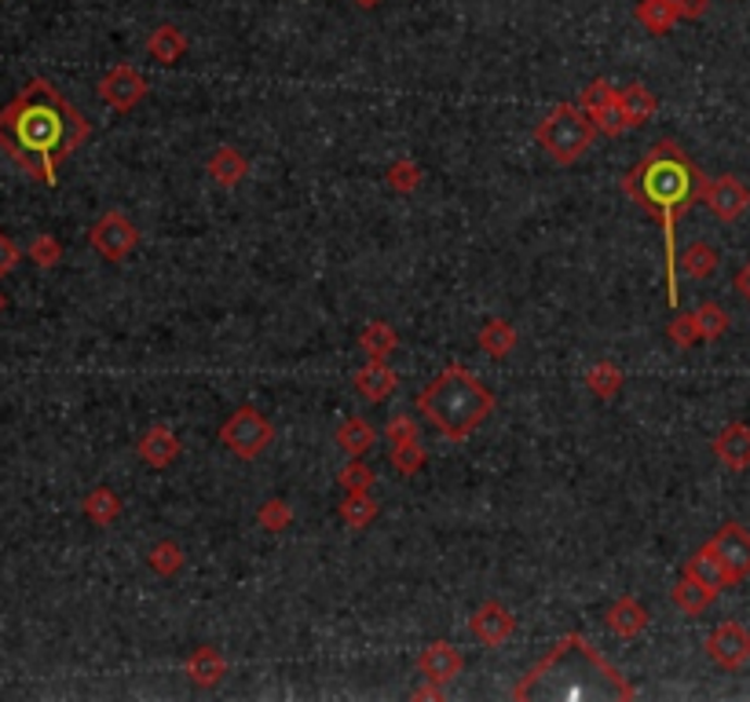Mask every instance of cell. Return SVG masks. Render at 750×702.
Returning <instances> with one entry per match:
<instances>
[{
    "mask_svg": "<svg viewBox=\"0 0 750 702\" xmlns=\"http://www.w3.org/2000/svg\"><path fill=\"white\" fill-rule=\"evenodd\" d=\"M92 136V125L52 82L34 77L0 110V150L41 184H59V165Z\"/></svg>",
    "mask_w": 750,
    "mask_h": 702,
    "instance_id": "cell-1",
    "label": "cell"
},
{
    "mask_svg": "<svg viewBox=\"0 0 750 702\" xmlns=\"http://www.w3.org/2000/svg\"><path fill=\"white\" fill-rule=\"evenodd\" d=\"M703 173L688 162V154L670 139L648 150V154L626 173L623 187L637 205L648 209V216L659 220L666 242V304H682V289H677V224L688 213V205L699 202L703 195Z\"/></svg>",
    "mask_w": 750,
    "mask_h": 702,
    "instance_id": "cell-2",
    "label": "cell"
},
{
    "mask_svg": "<svg viewBox=\"0 0 750 702\" xmlns=\"http://www.w3.org/2000/svg\"><path fill=\"white\" fill-rule=\"evenodd\" d=\"M513 699H567V702H629L634 688L583 637H564L513 688Z\"/></svg>",
    "mask_w": 750,
    "mask_h": 702,
    "instance_id": "cell-3",
    "label": "cell"
},
{
    "mask_svg": "<svg viewBox=\"0 0 750 702\" xmlns=\"http://www.w3.org/2000/svg\"><path fill=\"white\" fill-rule=\"evenodd\" d=\"M417 410H422L425 421L443 439H450V443H465V439L495 414V396L473 369L447 366L443 374L436 380H428V388L417 396Z\"/></svg>",
    "mask_w": 750,
    "mask_h": 702,
    "instance_id": "cell-4",
    "label": "cell"
},
{
    "mask_svg": "<svg viewBox=\"0 0 750 702\" xmlns=\"http://www.w3.org/2000/svg\"><path fill=\"white\" fill-rule=\"evenodd\" d=\"M535 139L557 165H572V162H578V158L586 154L589 147H593L597 122L586 114L583 106L560 103V106H553V114L538 125Z\"/></svg>",
    "mask_w": 750,
    "mask_h": 702,
    "instance_id": "cell-5",
    "label": "cell"
},
{
    "mask_svg": "<svg viewBox=\"0 0 750 702\" xmlns=\"http://www.w3.org/2000/svg\"><path fill=\"white\" fill-rule=\"evenodd\" d=\"M272 439H275L272 421H267L253 406L235 410V414L224 421V428H220V443H224L235 457H242V461L260 457L267 447H272Z\"/></svg>",
    "mask_w": 750,
    "mask_h": 702,
    "instance_id": "cell-6",
    "label": "cell"
},
{
    "mask_svg": "<svg viewBox=\"0 0 750 702\" xmlns=\"http://www.w3.org/2000/svg\"><path fill=\"white\" fill-rule=\"evenodd\" d=\"M92 249L110 264H122V260L133 253L136 242H139V230L136 224L128 220L125 213H107L99 224L92 227Z\"/></svg>",
    "mask_w": 750,
    "mask_h": 702,
    "instance_id": "cell-7",
    "label": "cell"
},
{
    "mask_svg": "<svg viewBox=\"0 0 750 702\" xmlns=\"http://www.w3.org/2000/svg\"><path fill=\"white\" fill-rule=\"evenodd\" d=\"M699 198H703V205L714 213V220H722V224H736V220L750 209V190L743 187V179H736V176L707 179Z\"/></svg>",
    "mask_w": 750,
    "mask_h": 702,
    "instance_id": "cell-8",
    "label": "cell"
},
{
    "mask_svg": "<svg viewBox=\"0 0 750 702\" xmlns=\"http://www.w3.org/2000/svg\"><path fill=\"white\" fill-rule=\"evenodd\" d=\"M99 96H103V103L110 110H117V114H128L139 99L147 96V77L139 74L136 66H114V70H107L103 74V82H99Z\"/></svg>",
    "mask_w": 750,
    "mask_h": 702,
    "instance_id": "cell-9",
    "label": "cell"
},
{
    "mask_svg": "<svg viewBox=\"0 0 750 702\" xmlns=\"http://www.w3.org/2000/svg\"><path fill=\"white\" fill-rule=\"evenodd\" d=\"M707 655L722 669H743L750 662V634L739 622H722V626L707 637Z\"/></svg>",
    "mask_w": 750,
    "mask_h": 702,
    "instance_id": "cell-10",
    "label": "cell"
},
{
    "mask_svg": "<svg viewBox=\"0 0 750 702\" xmlns=\"http://www.w3.org/2000/svg\"><path fill=\"white\" fill-rule=\"evenodd\" d=\"M710 546L717 549V556L725 560V567L733 571L736 581H743L750 575V530L743 524H725L710 538Z\"/></svg>",
    "mask_w": 750,
    "mask_h": 702,
    "instance_id": "cell-11",
    "label": "cell"
},
{
    "mask_svg": "<svg viewBox=\"0 0 750 702\" xmlns=\"http://www.w3.org/2000/svg\"><path fill=\"white\" fill-rule=\"evenodd\" d=\"M473 634L479 644L487 648H502L509 637L516 634V618L513 611H509L505 604H498V600H487L484 607L473 615Z\"/></svg>",
    "mask_w": 750,
    "mask_h": 702,
    "instance_id": "cell-12",
    "label": "cell"
},
{
    "mask_svg": "<svg viewBox=\"0 0 750 702\" xmlns=\"http://www.w3.org/2000/svg\"><path fill=\"white\" fill-rule=\"evenodd\" d=\"M685 578H692V581H699V586L714 589V593H722V589L736 586L733 571L725 567V560L717 556V549L710 546V541H707V546L699 549V553L685 564Z\"/></svg>",
    "mask_w": 750,
    "mask_h": 702,
    "instance_id": "cell-13",
    "label": "cell"
},
{
    "mask_svg": "<svg viewBox=\"0 0 750 702\" xmlns=\"http://www.w3.org/2000/svg\"><path fill=\"white\" fill-rule=\"evenodd\" d=\"M355 388H359V396H363L366 403H385V399L396 396L399 377H396V369L385 363V359H366V366L355 369Z\"/></svg>",
    "mask_w": 750,
    "mask_h": 702,
    "instance_id": "cell-14",
    "label": "cell"
},
{
    "mask_svg": "<svg viewBox=\"0 0 750 702\" xmlns=\"http://www.w3.org/2000/svg\"><path fill=\"white\" fill-rule=\"evenodd\" d=\"M422 677L433 680V685H450L458 674H462V655H458V648L450 644V640H436V644H428L422 651Z\"/></svg>",
    "mask_w": 750,
    "mask_h": 702,
    "instance_id": "cell-15",
    "label": "cell"
},
{
    "mask_svg": "<svg viewBox=\"0 0 750 702\" xmlns=\"http://www.w3.org/2000/svg\"><path fill=\"white\" fill-rule=\"evenodd\" d=\"M714 454L725 468H733V473H747L750 468V428L739 425V421L722 428V436L714 439Z\"/></svg>",
    "mask_w": 750,
    "mask_h": 702,
    "instance_id": "cell-16",
    "label": "cell"
},
{
    "mask_svg": "<svg viewBox=\"0 0 750 702\" xmlns=\"http://www.w3.org/2000/svg\"><path fill=\"white\" fill-rule=\"evenodd\" d=\"M608 629H612L615 637H637V634H645L648 629V607L641 604V600H634V597H618L612 607H608Z\"/></svg>",
    "mask_w": 750,
    "mask_h": 702,
    "instance_id": "cell-17",
    "label": "cell"
},
{
    "mask_svg": "<svg viewBox=\"0 0 750 702\" xmlns=\"http://www.w3.org/2000/svg\"><path fill=\"white\" fill-rule=\"evenodd\" d=\"M139 457H143L150 468L173 465V461L179 457V439H176L173 428L154 425L150 433H143V439H139Z\"/></svg>",
    "mask_w": 750,
    "mask_h": 702,
    "instance_id": "cell-18",
    "label": "cell"
},
{
    "mask_svg": "<svg viewBox=\"0 0 750 702\" xmlns=\"http://www.w3.org/2000/svg\"><path fill=\"white\" fill-rule=\"evenodd\" d=\"M187 677H191L198 688H216L220 680L227 677V659L209 644L195 648L191 659H187Z\"/></svg>",
    "mask_w": 750,
    "mask_h": 702,
    "instance_id": "cell-19",
    "label": "cell"
},
{
    "mask_svg": "<svg viewBox=\"0 0 750 702\" xmlns=\"http://www.w3.org/2000/svg\"><path fill=\"white\" fill-rule=\"evenodd\" d=\"M634 18L648 29V34L663 37L677 26L682 12H677V0H641V4L634 8Z\"/></svg>",
    "mask_w": 750,
    "mask_h": 702,
    "instance_id": "cell-20",
    "label": "cell"
},
{
    "mask_svg": "<svg viewBox=\"0 0 750 702\" xmlns=\"http://www.w3.org/2000/svg\"><path fill=\"white\" fill-rule=\"evenodd\" d=\"M147 52L154 55L162 66H173V63H179V59H184V52H187V34H184L179 26H173V23L158 26L154 34L147 37Z\"/></svg>",
    "mask_w": 750,
    "mask_h": 702,
    "instance_id": "cell-21",
    "label": "cell"
},
{
    "mask_svg": "<svg viewBox=\"0 0 750 702\" xmlns=\"http://www.w3.org/2000/svg\"><path fill=\"white\" fill-rule=\"evenodd\" d=\"M205 168H209V176H213L220 187H235V184H242V179H246L249 162L242 158V150H235V147H216Z\"/></svg>",
    "mask_w": 750,
    "mask_h": 702,
    "instance_id": "cell-22",
    "label": "cell"
},
{
    "mask_svg": "<svg viewBox=\"0 0 750 702\" xmlns=\"http://www.w3.org/2000/svg\"><path fill=\"white\" fill-rule=\"evenodd\" d=\"M677 267H682L688 278H696V283H707V278H714V271L722 267V256H717L714 246L692 242L685 253H677Z\"/></svg>",
    "mask_w": 750,
    "mask_h": 702,
    "instance_id": "cell-23",
    "label": "cell"
},
{
    "mask_svg": "<svg viewBox=\"0 0 750 702\" xmlns=\"http://www.w3.org/2000/svg\"><path fill=\"white\" fill-rule=\"evenodd\" d=\"M618 106H623V114H626V125L629 128H637V125H645V122H652L655 117V96L648 92L645 85H626L623 92H618Z\"/></svg>",
    "mask_w": 750,
    "mask_h": 702,
    "instance_id": "cell-24",
    "label": "cell"
},
{
    "mask_svg": "<svg viewBox=\"0 0 750 702\" xmlns=\"http://www.w3.org/2000/svg\"><path fill=\"white\" fill-rule=\"evenodd\" d=\"M374 443H377V433L363 417H348L345 425L337 428V447H341L348 457H363Z\"/></svg>",
    "mask_w": 750,
    "mask_h": 702,
    "instance_id": "cell-25",
    "label": "cell"
},
{
    "mask_svg": "<svg viewBox=\"0 0 750 702\" xmlns=\"http://www.w3.org/2000/svg\"><path fill=\"white\" fill-rule=\"evenodd\" d=\"M479 348H484V355L505 359L516 348V329L505 318H491V323H484V329H479Z\"/></svg>",
    "mask_w": 750,
    "mask_h": 702,
    "instance_id": "cell-26",
    "label": "cell"
},
{
    "mask_svg": "<svg viewBox=\"0 0 750 702\" xmlns=\"http://www.w3.org/2000/svg\"><path fill=\"white\" fill-rule=\"evenodd\" d=\"M396 344H399L396 329L388 326V323H382V318L366 323V329L359 334V348H363L370 359H388L396 351Z\"/></svg>",
    "mask_w": 750,
    "mask_h": 702,
    "instance_id": "cell-27",
    "label": "cell"
},
{
    "mask_svg": "<svg viewBox=\"0 0 750 702\" xmlns=\"http://www.w3.org/2000/svg\"><path fill=\"white\" fill-rule=\"evenodd\" d=\"M586 385L597 399H615L618 392H623V369H618L612 359H600L597 366H589Z\"/></svg>",
    "mask_w": 750,
    "mask_h": 702,
    "instance_id": "cell-28",
    "label": "cell"
},
{
    "mask_svg": "<svg viewBox=\"0 0 750 702\" xmlns=\"http://www.w3.org/2000/svg\"><path fill=\"white\" fill-rule=\"evenodd\" d=\"M85 516L92 519V524H99V527L114 524V519L122 516V498H117L110 487L88 490V498H85Z\"/></svg>",
    "mask_w": 750,
    "mask_h": 702,
    "instance_id": "cell-29",
    "label": "cell"
},
{
    "mask_svg": "<svg viewBox=\"0 0 750 702\" xmlns=\"http://www.w3.org/2000/svg\"><path fill=\"white\" fill-rule=\"evenodd\" d=\"M717 593L714 589H707V586H699V581L692 578H682L674 586V604L685 611V615H703V611L714 604Z\"/></svg>",
    "mask_w": 750,
    "mask_h": 702,
    "instance_id": "cell-30",
    "label": "cell"
},
{
    "mask_svg": "<svg viewBox=\"0 0 750 702\" xmlns=\"http://www.w3.org/2000/svg\"><path fill=\"white\" fill-rule=\"evenodd\" d=\"M337 513H341V519L352 530H363V527H370L377 519V501L370 498V490H363V494H345Z\"/></svg>",
    "mask_w": 750,
    "mask_h": 702,
    "instance_id": "cell-31",
    "label": "cell"
},
{
    "mask_svg": "<svg viewBox=\"0 0 750 702\" xmlns=\"http://www.w3.org/2000/svg\"><path fill=\"white\" fill-rule=\"evenodd\" d=\"M147 564H150V571H158V575L168 578V575H176V571L184 567V549H179L173 538H165V541H158V546L150 549Z\"/></svg>",
    "mask_w": 750,
    "mask_h": 702,
    "instance_id": "cell-32",
    "label": "cell"
},
{
    "mask_svg": "<svg viewBox=\"0 0 750 702\" xmlns=\"http://www.w3.org/2000/svg\"><path fill=\"white\" fill-rule=\"evenodd\" d=\"M392 465L396 473L403 476H417L425 468V447L422 439H407V443H392Z\"/></svg>",
    "mask_w": 750,
    "mask_h": 702,
    "instance_id": "cell-33",
    "label": "cell"
},
{
    "mask_svg": "<svg viewBox=\"0 0 750 702\" xmlns=\"http://www.w3.org/2000/svg\"><path fill=\"white\" fill-rule=\"evenodd\" d=\"M696 318H699V334H703V340L725 337V329H728V311H725L722 304L707 300V304L696 308Z\"/></svg>",
    "mask_w": 750,
    "mask_h": 702,
    "instance_id": "cell-34",
    "label": "cell"
},
{
    "mask_svg": "<svg viewBox=\"0 0 750 702\" xmlns=\"http://www.w3.org/2000/svg\"><path fill=\"white\" fill-rule=\"evenodd\" d=\"M337 484L345 487V494H363V490L374 487V468L363 465L359 457H348V465L341 468V476H337Z\"/></svg>",
    "mask_w": 750,
    "mask_h": 702,
    "instance_id": "cell-35",
    "label": "cell"
},
{
    "mask_svg": "<svg viewBox=\"0 0 750 702\" xmlns=\"http://www.w3.org/2000/svg\"><path fill=\"white\" fill-rule=\"evenodd\" d=\"M388 187L396 190V195H414L417 187H422V168H417V162H396L392 168H388Z\"/></svg>",
    "mask_w": 750,
    "mask_h": 702,
    "instance_id": "cell-36",
    "label": "cell"
},
{
    "mask_svg": "<svg viewBox=\"0 0 750 702\" xmlns=\"http://www.w3.org/2000/svg\"><path fill=\"white\" fill-rule=\"evenodd\" d=\"M289 519H293V509H289L283 498L264 501V505H260V513H257V524L264 527V530H272V535H278V530H286Z\"/></svg>",
    "mask_w": 750,
    "mask_h": 702,
    "instance_id": "cell-37",
    "label": "cell"
},
{
    "mask_svg": "<svg viewBox=\"0 0 750 702\" xmlns=\"http://www.w3.org/2000/svg\"><path fill=\"white\" fill-rule=\"evenodd\" d=\"M615 88H612V82H604V77H597V82H589V88L583 92V110L589 117L593 114H600V110L604 106H612L615 103Z\"/></svg>",
    "mask_w": 750,
    "mask_h": 702,
    "instance_id": "cell-38",
    "label": "cell"
},
{
    "mask_svg": "<svg viewBox=\"0 0 750 702\" xmlns=\"http://www.w3.org/2000/svg\"><path fill=\"white\" fill-rule=\"evenodd\" d=\"M666 337L674 340L677 348H692L703 340V334H699V318H696V311L692 315H677L674 323L666 326Z\"/></svg>",
    "mask_w": 750,
    "mask_h": 702,
    "instance_id": "cell-39",
    "label": "cell"
},
{
    "mask_svg": "<svg viewBox=\"0 0 750 702\" xmlns=\"http://www.w3.org/2000/svg\"><path fill=\"white\" fill-rule=\"evenodd\" d=\"M26 253H29V260H34L37 267H55L59 260H63V246H59L52 235H37L34 242H29Z\"/></svg>",
    "mask_w": 750,
    "mask_h": 702,
    "instance_id": "cell-40",
    "label": "cell"
},
{
    "mask_svg": "<svg viewBox=\"0 0 750 702\" xmlns=\"http://www.w3.org/2000/svg\"><path fill=\"white\" fill-rule=\"evenodd\" d=\"M593 122H597V133H604V136H623L626 128H629L623 106H618V96H615L612 106H604L600 114H593Z\"/></svg>",
    "mask_w": 750,
    "mask_h": 702,
    "instance_id": "cell-41",
    "label": "cell"
},
{
    "mask_svg": "<svg viewBox=\"0 0 750 702\" xmlns=\"http://www.w3.org/2000/svg\"><path fill=\"white\" fill-rule=\"evenodd\" d=\"M385 436H388V443H407V439H422V433H417V421L407 417V414H396L392 421H388Z\"/></svg>",
    "mask_w": 750,
    "mask_h": 702,
    "instance_id": "cell-42",
    "label": "cell"
},
{
    "mask_svg": "<svg viewBox=\"0 0 750 702\" xmlns=\"http://www.w3.org/2000/svg\"><path fill=\"white\" fill-rule=\"evenodd\" d=\"M18 256H23V253H18V246L4 235V230H0V278H4L8 271H15Z\"/></svg>",
    "mask_w": 750,
    "mask_h": 702,
    "instance_id": "cell-43",
    "label": "cell"
},
{
    "mask_svg": "<svg viewBox=\"0 0 750 702\" xmlns=\"http://www.w3.org/2000/svg\"><path fill=\"white\" fill-rule=\"evenodd\" d=\"M677 12H682V18H688V23H696V18H703L710 12V0H677Z\"/></svg>",
    "mask_w": 750,
    "mask_h": 702,
    "instance_id": "cell-44",
    "label": "cell"
},
{
    "mask_svg": "<svg viewBox=\"0 0 750 702\" xmlns=\"http://www.w3.org/2000/svg\"><path fill=\"white\" fill-rule=\"evenodd\" d=\"M736 293H739V297H743V300H747V304H750V260H747V264H743V267H739V271H736Z\"/></svg>",
    "mask_w": 750,
    "mask_h": 702,
    "instance_id": "cell-45",
    "label": "cell"
},
{
    "mask_svg": "<svg viewBox=\"0 0 750 702\" xmlns=\"http://www.w3.org/2000/svg\"><path fill=\"white\" fill-rule=\"evenodd\" d=\"M414 699H443V685H433V680H428V688L414 691Z\"/></svg>",
    "mask_w": 750,
    "mask_h": 702,
    "instance_id": "cell-46",
    "label": "cell"
},
{
    "mask_svg": "<svg viewBox=\"0 0 750 702\" xmlns=\"http://www.w3.org/2000/svg\"><path fill=\"white\" fill-rule=\"evenodd\" d=\"M355 4H359V8H366V12H370V8H377V4H382V0H355Z\"/></svg>",
    "mask_w": 750,
    "mask_h": 702,
    "instance_id": "cell-47",
    "label": "cell"
},
{
    "mask_svg": "<svg viewBox=\"0 0 750 702\" xmlns=\"http://www.w3.org/2000/svg\"><path fill=\"white\" fill-rule=\"evenodd\" d=\"M4 304H8V300H4V293H0V311H4Z\"/></svg>",
    "mask_w": 750,
    "mask_h": 702,
    "instance_id": "cell-48",
    "label": "cell"
}]
</instances>
